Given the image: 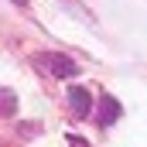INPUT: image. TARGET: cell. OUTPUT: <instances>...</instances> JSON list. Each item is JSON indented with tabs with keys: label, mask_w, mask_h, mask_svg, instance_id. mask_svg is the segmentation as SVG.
Masks as SVG:
<instances>
[{
	"label": "cell",
	"mask_w": 147,
	"mask_h": 147,
	"mask_svg": "<svg viewBox=\"0 0 147 147\" xmlns=\"http://www.w3.org/2000/svg\"><path fill=\"white\" fill-rule=\"evenodd\" d=\"M34 65H45V72L58 75V79H72V75H79L82 69L75 65L72 58H65V55H38Z\"/></svg>",
	"instance_id": "1"
},
{
	"label": "cell",
	"mask_w": 147,
	"mask_h": 147,
	"mask_svg": "<svg viewBox=\"0 0 147 147\" xmlns=\"http://www.w3.org/2000/svg\"><path fill=\"white\" fill-rule=\"evenodd\" d=\"M69 106L75 110V116H89V89H82V86L69 89Z\"/></svg>",
	"instance_id": "2"
},
{
	"label": "cell",
	"mask_w": 147,
	"mask_h": 147,
	"mask_svg": "<svg viewBox=\"0 0 147 147\" xmlns=\"http://www.w3.org/2000/svg\"><path fill=\"white\" fill-rule=\"evenodd\" d=\"M120 120V103L113 99V96H103V103H99V123L103 127H110Z\"/></svg>",
	"instance_id": "3"
},
{
	"label": "cell",
	"mask_w": 147,
	"mask_h": 147,
	"mask_svg": "<svg viewBox=\"0 0 147 147\" xmlns=\"http://www.w3.org/2000/svg\"><path fill=\"white\" fill-rule=\"evenodd\" d=\"M14 110H17V96H14L10 89L0 86V116H10Z\"/></svg>",
	"instance_id": "4"
}]
</instances>
